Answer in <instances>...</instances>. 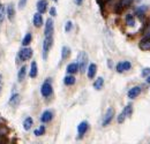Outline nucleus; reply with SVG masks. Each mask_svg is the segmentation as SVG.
<instances>
[{"mask_svg": "<svg viewBox=\"0 0 150 144\" xmlns=\"http://www.w3.org/2000/svg\"><path fill=\"white\" fill-rule=\"evenodd\" d=\"M63 83L66 86H73L75 83V77L72 76V75H67L65 79H63Z\"/></svg>", "mask_w": 150, "mask_h": 144, "instance_id": "nucleus-22", "label": "nucleus"}, {"mask_svg": "<svg viewBox=\"0 0 150 144\" xmlns=\"http://www.w3.org/2000/svg\"><path fill=\"white\" fill-rule=\"evenodd\" d=\"M139 46L142 51H150V38H143Z\"/></svg>", "mask_w": 150, "mask_h": 144, "instance_id": "nucleus-11", "label": "nucleus"}, {"mask_svg": "<svg viewBox=\"0 0 150 144\" xmlns=\"http://www.w3.org/2000/svg\"><path fill=\"white\" fill-rule=\"evenodd\" d=\"M50 14H51L52 16H56V15H57V13H56V8H54V7H52V8L50 9Z\"/></svg>", "mask_w": 150, "mask_h": 144, "instance_id": "nucleus-35", "label": "nucleus"}, {"mask_svg": "<svg viewBox=\"0 0 150 144\" xmlns=\"http://www.w3.org/2000/svg\"><path fill=\"white\" fill-rule=\"evenodd\" d=\"M69 54H70V50H69V47L63 46V47H62V50H61V58H62V59H66V58L69 57Z\"/></svg>", "mask_w": 150, "mask_h": 144, "instance_id": "nucleus-24", "label": "nucleus"}, {"mask_svg": "<svg viewBox=\"0 0 150 144\" xmlns=\"http://www.w3.org/2000/svg\"><path fill=\"white\" fill-rule=\"evenodd\" d=\"M14 15H15V9H14V6L10 3V5L7 6V16H8V19L12 21V20L14 19Z\"/></svg>", "mask_w": 150, "mask_h": 144, "instance_id": "nucleus-18", "label": "nucleus"}, {"mask_svg": "<svg viewBox=\"0 0 150 144\" xmlns=\"http://www.w3.org/2000/svg\"><path fill=\"white\" fill-rule=\"evenodd\" d=\"M31 39H32V35H31L30 32H28V33L24 36V38L22 39V45H23V46H28L30 43H31Z\"/></svg>", "mask_w": 150, "mask_h": 144, "instance_id": "nucleus-23", "label": "nucleus"}, {"mask_svg": "<svg viewBox=\"0 0 150 144\" xmlns=\"http://www.w3.org/2000/svg\"><path fill=\"white\" fill-rule=\"evenodd\" d=\"M26 3H27V0H20V2H19V7H20V8H23V7L26 6Z\"/></svg>", "mask_w": 150, "mask_h": 144, "instance_id": "nucleus-34", "label": "nucleus"}, {"mask_svg": "<svg viewBox=\"0 0 150 144\" xmlns=\"http://www.w3.org/2000/svg\"><path fill=\"white\" fill-rule=\"evenodd\" d=\"M141 90H142L141 86H134V88L129 89V91H128V98H130V99L136 98L141 93Z\"/></svg>", "mask_w": 150, "mask_h": 144, "instance_id": "nucleus-9", "label": "nucleus"}, {"mask_svg": "<svg viewBox=\"0 0 150 144\" xmlns=\"http://www.w3.org/2000/svg\"><path fill=\"white\" fill-rule=\"evenodd\" d=\"M3 122H5V121H3V119H1V118H0V123H3Z\"/></svg>", "mask_w": 150, "mask_h": 144, "instance_id": "nucleus-38", "label": "nucleus"}, {"mask_svg": "<svg viewBox=\"0 0 150 144\" xmlns=\"http://www.w3.org/2000/svg\"><path fill=\"white\" fill-rule=\"evenodd\" d=\"M143 38H150V24H148L146 29H144V31H143Z\"/></svg>", "mask_w": 150, "mask_h": 144, "instance_id": "nucleus-30", "label": "nucleus"}, {"mask_svg": "<svg viewBox=\"0 0 150 144\" xmlns=\"http://www.w3.org/2000/svg\"><path fill=\"white\" fill-rule=\"evenodd\" d=\"M97 72V66L96 63H90L89 68H88V77L89 79H93Z\"/></svg>", "mask_w": 150, "mask_h": 144, "instance_id": "nucleus-16", "label": "nucleus"}, {"mask_svg": "<svg viewBox=\"0 0 150 144\" xmlns=\"http://www.w3.org/2000/svg\"><path fill=\"white\" fill-rule=\"evenodd\" d=\"M32 57V50L30 47H24L19 52V58L21 61H27Z\"/></svg>", "mask_w": 150, "mask_h": 144, "instance_id": "nucleus-3", "label": "nucleus"}, {"mask_svg": "<svg viewBox=\"0 0 150 144\" xmlns=\"http://www.w3.org/2000/svg\"><path fill=\"white\" fill-rule=\"evenodd\" d=\"M126 24H127L128 27H132V26L135 24V19H134L133 15H127V16H126Z\"/></svg>", "mask_w": 150, "mask_h": 144, "instance_id": "nucleus-25", "label": "nucleus"}, {"mask_svg": "<svg viewBox=\"0 0 150 144\" xmlns=\"http://www.w3.org/2000/svg\"><path fill=\"white\" fill-rule=\"evenodd\" d=\"M123 112H125V114H126V118H130L132 114H133V107H132V105H127V106L125 107Z\"/></svg>", "mask_w": 150, "mask_h": 144, "instance_id": "nucleus-26", "label": "nucleus"}, {"mask_svg": "<svg viewBox=\"0 0 150 144\" xmlns=\"http://www.w3.org/2000/svg\"><path fill=\"white\" fill-rule=\"evenodd\" d=\"M46 9H47V1L46 0H39L37 2V10H38V13L43 14V13L46 12Z\"/></svg>", "mask_w": 150, "mask_h": 144, "instance_id": "nucleus-10", "label": "nucleus"}, {"mask_svg": "<svg viewBox=\"0 0 150 144\" xmlns=\"http://www.w3.org/2000/svg\"><path fill=\"white\" fill-rule=\"evenodd\" d=\"M0 90H1V88H0Z\"/></svg>", "mask_w": 150, "mask_h": 144, "instance_id": "nucleus-43", "label": "nucleus"}, {"mask_svg": "<svg viewBox=\"0 0 150 144\" xmlns=\"http://www.w3.org/2000/svg\"><path fill=\"white\" fill-rule=\"evenodd\" d=\"M77 65H79V70L81 73L86 72L87 65H88V54L86 52H81L77 58Z\"/></svg>", "mask_w": 150, "mask_h": 144, "instance_id": "nucleus-1", "label": "nucleus"}, {"mask_svg": "<svg viewBox=\"0 0 150 144\" xmlns=\"http://www.w3.org/2000/svg\"><path fill=\"white\" fill-rule=\"evenodd\" d=\"M133 0H121L120 1V9H123L126 7H128L130 3H132Z\"/></svg>", "mask_w": 150, "mask_h": 144, "instance_id": "nucleus-28", "label": "nucleus"}, {"mask_svg": "<svg viewBox=\"0 0 150 144\" xmlns=\"http://www.w3.org/2000/svg\"><path fill=\"white\" fill-rule=\"evenodd\" d=\"M40 93H42V96L43 97H45V98H47V97H50L51 95H52V86H51V83L49 82V81H46L42 88H40Z\"/></svg>", "mask_w": 150, "mask_h": 144, "instance_id": "nucleus-4", "label": "nucleus"}, {"mask_svg": "<svg viewBox=\"0 0 150 144\" xmlns=\"http://www.w3.org/2000/svg\"><path fill=\"white\" fill-rule=\"evenodd\" d=\"M26 72H27L26 66H23V67H21V68H20L19 74H17V79H19V81H20V82L24 80V77H26Z\"/></svg>", "mask_w": 150, "mask_h": 144, "instance_id": "nucleus-21", "label": "nucleus"}, {"mask_svg": "<svg viewBox=\"0 0 150 144\" xmlns=\"http://www.w3.org/2000/svg\"><path fill=\"white\" fill-rule=\"evenodd\" d=\"M75 1H76L77 5H81V3H82V0H75Z\"/></svg>", "mask_w": 150, "mask_h": 144, "instance_id": "nucleus-36", "label": "nucleus"}, {"mask_svg": "<svg viewBox=\"0 0 150 144\" xmlns=\"http://www.w3.org/2000/svg\"><path fill=\"white\" fill-rule=\"evenodd\" d=\"M37 73H38V69H37V63L36 61H32L31 62V66H30V72H29V76L31 79H35L37 76Z\"/></svg>", "mask_w": 150, "mask_h": 144, "instance_id": "nucleus-13", "label": "nucleus"}, {"mask_svg": "<svg viewBox=\"0 0 150 144\" xmlns=\"http://www.w3.org/2000/svg\"><path fill=\"white\" fill-rule=\"evenodd\" d=\"M132 68V63L129 61H121L117 65V72L122 73V72H127Z\"/></svg>", "mask_w": 150, "mask_h": 144, "instance_id": "nucleus-7", "label": "nucleus"}, {"mask_svg": "<svg viewBox=\"0 0 150 144\" xmlns=\"http://www.w3.org/2000/svg\"><path fill=\"white\" fill-rule=\"evenodd\" d=\"M43 24V17H42V15H40V13H36L35 15H33V26L35 27H40Z\"/></svg>", "mask_w": 150, "mask_h": 144, "instance_id": "nucleus-15", "label": "nucleus"}, {"mask_svg": "<svg viewBox=\"0 0 150 144\" xmlns=\"http://www.w3.org/2000/svg\"><path fill=\"white\" fill-rule=\"evenodd\" d=\"M147 75H150V68H146L142 72V76H147Z\"/></svg>", "mask_w": 150, "mask_h": 144, "instance_id": "nucleus-33", "label": "nucleus"}, {"mask_svg": "<svg viewBox=\"0 0 150 144\" xmlns=\"http://www.w3.org/2000/svg\"><path fill=\"white\" fill-rule=\"evenodd\" d=\"M53 1H58V0H53Z\"/></svg>", "mask_w": 150, "mask_h": 144, "instance_id": "nucleus-40", "label": "nucleus"}, {"mask_svg": "<svg viewBox=\"0 0 150 144\" xmlns=\"http://www.w3.org/2000/svg\"><path fill=\"white\" fill-rule=\"evenodd\" d=\"M88 128H89V123H88L87 121L80 122V125L77 126V133H79V135H80V136L84 135V134L88 131Z\"/></svg>", "mask_w": 150, "mask_h": 144, "instance_id": "nucleus-8", "label": "nucleus"}, {"mask_svg": "<svg viewBox=\"0 0 150 144\" xmlns=\"http://www.w3.org/2000/svg\"><path fill=\"white\" fill-rule=\"evenodd\" d=\"M72 27H73L72 22H70V21H67V22H66V26H65V31H66V32H67V31H70V30H72Z\"/></svg>", "mask_w": 150, "mask_h": 144, "instance_id": "nucleus-32", "label": "nucleus"}, {"mask_svg": "<svg viewBox=\"0 0 150 144\" xmlns=\"http://www.w3.org/2000/svg\"><path fill=\"white\" fill-rule=\"evenodd\" d=\"M0 142H1V138H0Z\"/></svg>", "mask_w": 150, "mask_h": 144, "instance_id": "nucleus-42", "label": "nucleus"}, {"mask_svg": "<svg viewBox=\"0 0 150 144\" xmlns=\"http://www.w3.org/2000/svg\"><path fill=\"white\" fill-rule=\"evenodd\" d=\"M104 1H109V0H104Z\"/></svg>", "mask_w": 150, "mask_h": 144, "instance_id": "nucleus-41", "label": "nucleus"}, {"mask_svg": "<svg viewBox=\"0 0 150 144\" xmlns=\"http://www.w3.org/2000/svg\"><path fill=\"white\" fill-rule=\"evenodd\" d=\"M5 15H6V10H5V7L2 5H0V23L3 21L5 19Z\"/></svg>", "mask_w": 150, "mask_h": 144, "instance_id": "nucleus-29", "label": "nucleus"}, {"mask_svg": "<svg viewBox=\"0 0 150 144\" xmlns=\"http://www.w3.org/2000/svg\"><path fill=\"white\" fill-rule=\"evenodd\" d=\"M147 82H148V83H150V75H149V76H147Z\"/></svg>", "mask_w": 150, "mask_h": 144, "instance_id": "nucleus-37", "label": "nucleus"}, {"mask_svg": "<svg viewBox=\"0 0 150 144\" xmlns=\"http://www.w3.org/2000/svg\"><path fill=\"white\" fill-rule=\"evenodd\" d=\"M103 86H104V80H103V77H98V79L95 81V83H93V88H95L96 90H102Z\"/></svg>", "mask_w": 150, "mask_h": 144, "instance_id": "nucleus-19", "label": "nucleus"}, {"mask_svg": "<svg viewBox=\"0 0 150 144\" xmlns=\"http://www.w3.org/2000/svg\"><path fill=\"white\" fill-rule=\"evenodd\" d=\"M0 83H1V75H0Z\"/></svg>", "mask_w": 150, "mask_h": 144, "instance_id": "nucleus-39", "label": "nucleus"}, {"mask_svg": "<svg viewBox=\"0 0 150 144\" xmlns=\"http://www.w3.org/2000/svg\"><path fill=\"white\" fill-rule=\"evenodd\" d=\"M32 123H33V120H32V118H27L24 121H23V128H24V130H30V128H31V126H32Z\"/></svg>", "mask_w": 150, "mask_h": 144, "instance_id": "nucleus-20", "label": "nucleus"}, {"mask_svg": "<svg viewBox=\"0 0 150 144\" xmlns=\"http://www.w3.org/2000/svg\"><path fill=\"white\" fill-rule=\"evenodd\" d=\"M52 43H53V38L52 37H45L44 39V43H43V58L46 59L47 58V53L52 46Z\"/></svg>", "mask_w": 150, "mask_h": 144, "instance_id": "nucleus-2", "label": "nucleus"}, {"mask_svg": "<svg viewBox=\"0 0 150 144\" xmlns=\"http://www.w3.org/2000/svg\"><path fill=\"white\" fill-rule=\"evenodd\" d=\"M125 119H126V114H125V112L122 111L119 114V116H118V122H119V123H122V122L125 121Z\"/></svg>", "mask_w": 150, "mask_h": 144, "instance_id": "nucleus-31", "label": "nucleus"}, {"mask_svg": "<svg viewBox=\"0 0 150 144\" xmlns=\"http://www.w3.org/2000/svg\"><path fill=\"white\" fill-rule=\"evenodd\" d=\"M33 134H35L36 136H42V135H44V134H45V127H44V126H40L38 129L35 130Z\"/></svg>", "mask_w": 150, "mask_h": 144, "instance_id": "nucleus-27", "label": "nucleus"}, {"mask_svg": "<svg viewBox=\"0 0 150 144\" xmlns=\"http://www.w3.org/2000/svg\"><path fill=\"white\" fill-rule=\"evenodd\" d=\"M19 103H20V95H19V93H14V95L10 97V99H9V104H10L12 106H17Z\"/></svg>", "mask_w": 150, "mask_h": 144, "instance_id": "nucleus-17", "label": "nucleus"}, {"mask_svg": "<svg viewBox=\"0 0 150 144\" xmlns=\"http://www.w3.org/2000/svg\"><path fill=\"white\" fill-rule=\"evenodd\" d=\"M67 73L68 74H75L77 70H79V65H77V62H72V63H69L68 66H67Z\"/></svg>", "mask_w": 150, "mask_h": 144, "instance_id": "nucleus-12", "label": "nucleus"}, {"mask_svg": "<svg viewBox=\"0 0 150 144\" xmlns=\"http://www.w3.org/2000/svg\"><path fill=\"white\" fill-rule=\"evenodd\" d=\"M53 20L52 19H47L46 21V24H45V30H44V33H45V37H52L53 36Z\"/></svg>", "mask_w": 150, "mask_h": 144, "instance_id": "nucleus-6", "label": "nucleus"}, {"mask_svg": "<svg viewBox=\"0 0 150 144\" xmlns=\"http://www.w3.org/2000/svg\"><path fill=\"white\" fill-rule=\"evenodd\" d=\"M52 118H53V114L51 111H45L40 116V121L42 122H50L52 120Z\"/></svg>", "mask_w": 150, "mask_h": 144, "instance_id": "nucleus-14", "label": "nucleus"}, {"mask_svg": "<svg viewBox=\"0 0 150 144\" xmlns=\"http://www.w3.org/2000/svg\"><path fill=\"white\" fill-rule=\"evenodd\" d=\"M113 116H114V110L112 109V107H110L107 111H106V113L104 115V119H103V122H102V126L103 127H105V126H107L111 121H112V119H113Z\"/></svg>", "mask_w": 150, "mask_h": 144, "instance_id": "nucleus-5", "label": "nucleus"}]
</instances>
